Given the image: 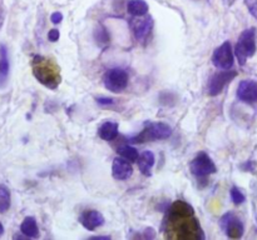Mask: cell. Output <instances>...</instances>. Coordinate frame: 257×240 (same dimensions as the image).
Returning a JSON list of instances; mask_svg holds the SVG:
<instances>
[{
	"instance_id": "obj_1",
	"label": "cell",
	"mask_w": 257,
	"mask_h": 240,
	"mask_svg": "<svg viewBox=\"0 0 257 240\" xmlns=\"http://www.w3.org/2000/svg\"><path fill=\"white\" fill-rule=\"evenodd\" d=\"M33 74L38 81H40L46 88L56 89L60 83L58 68L49 60L36 56L33 65Z\"/></svg>"
},
{
	"instance_id": "obj_2",
	"label": "cell",
	"mask_w": 257,
	"mask_h": 240,
	"mask_svg": "<svg viewBox=\"0 0 257 240\" xmlns=\"http://www.w3.org/2000/svg\"><path fill=\"white\" fill-rule=\"evenodd\" d=\"M257 31L256 28H250L242 31L238 41L234 46V55L238 60L240 65H244L247 59L254 55L257 49Z\"/></svg>"
},
{
	"instance_id": "obj_3",
	"label": "cell",
	"mask_w": 257,
	"mask_h": 240,
	"mask_svg": "<svg viewBox=\"0 0 257 240\" xmlns=\"http://www.w3.org/2000/svg\"><path fill=\"white\" fill-rule=\"evenodd\" d=\"M170 134H172V129L166 123H147L144 130L136 138H132V142L140 143L150 139L163 140L168 139Z\"/></svg>"
},
{
	"instance_id": "obj_4",
	"label": "cell",
	"mask_w": 257,
	"mask_h": 240,
	"mask_svg": "<svg viewBox=\"0 0 257 240\" xmlns=\"http://www.w3.org/2000/svg\"><path fill=\"white\" fill-rule=\"evenodd\" d=\"M104 86L112 93H120L128 85V74L122 68H112L103 75Z\"/></svg>"
},
{
	"instance_id": "obj_5",
	"label": "cell",
	"mask_w": 257,
	"mask_h": 240,
	"mask_svg": "<svg viewBox=\"0 0 257 240\" xmlns=\"http://www.w3.org/2000/svg\"><path fill=\"white\" fill-rule=\"evenodd\" d=\"M191 173L197 178H204L208 175L214 174L217 172V168L214 165V160L206 154V153H200L190 165Z\"/></svg>"
},
{
	"instance_id": "obj_6",
	"label": "cell",
	"mask_w": 257,
	"mask_h": 240,
	"mask_svg": "<svg viewBox=\"0 0 257 240\" xmlns=\"http://www.w3.org/2000/svg\"><path fill=\"white\" fill-rule=\"evenodd\" d=\"M237 76V71L234 70H221L218 73L214 74L210 79L208 86H207V93L210 96H217L222 93L224 86L231 83Z\"/></svg>"
},
{
	"instance_id": "obj_7",
	"label": "cell",
	"mask_w": 257,
	"mask_h": 240,
	"mask_svg": "<svg viewBox=\"0 0 257 240\" xmlns=\"http://www.w3.org/2000/svg\"><path fill=\"white\" fill-rule=\"evenodd\" d=\"M212 63L221 70H228L234 66V50L230 41H224L214 50L212 55Z\"/></svg>"
},
{
	"instance_id": "obj_8",
	"label": "cell",
	"mask_w": 257,
	"mask_h": 240,
	"mask_svg": "<svg viewBox=\"0 0 257 240\" xmlns=\"http://www.w3.org/2000/svg\"><path fill=\"white\" fill-rule=\"evenodd\" d=\"M221 228L224 230L226 235L231 239H240L244 235V224L241 220L232 213H227L220 220Z\"/></svg>"
},
{
	"instance_id": "obj_9",
	"label": "cell",
	"mask_w": 257,
	"mask_h": 240,
	"mask_svg": "<svg viewBox=\"0 0 257 240\" xmlns=\"http://www.w3.org/2000/svg\"><path fill=\"white\" fill-rule=\"evenodd\" d=\"M237 98L246 104L257 103V81L242 80L237 88Z\"/></svg>"
},
{
	"instance_id": "obj_10",
	"label": "cell",
	"mask_w": 257,
	"mask_h": 240,
	"mask_svg": "<svg viewBox=\"0 0 257 240\" xmlns=\"http://www.w3.org/2000/svg\"><path fill=\"white\" fill-rule=\"evenodd\" d=\"M133 168L124 158H116L112 165V175L117 180H127L132 177Z\"/></svg>"
},
{
	"instance_id": "obj_11",
	"label": "cell",
	"mask_w": 257,
	"mask_h": 240,
	"mask_svg": "<svg viewBox=\"0 0 257 240\" xmlns=\"http://www.w3.org/2000/svg\"><path fill=\"white\" fill-rule=\"evenodd\" d=\"M79 222L82 223V225L86 229L93 232V230H96L97 228L102 227L104 224V217L100 212H97V210H88V212L83 213L80 215Z\"/></svg>"
},
{
	"instance_id": "obj_12",
	"label": "cell",
	"mask_w": 257,
	"mask_h": 240,
	"mask_svg": "<svg viewBox=\"0 0 257 240\" xmlns=\"http://www.w3.org/2000/svg\"><path fill=\"white\" fill-rule=\"evenodd\" d=\"M154 154H153L152 152H150V150H146V152H143L142 154L138 157V169H140V172L142 173L144 177H150V174H152L150 170H152L153 165H154Z\"/></svg>"
},
{
	"instance_id": "obj_13",
	"label": "cell",
	"mask_w": 257,
	"mask_h": 240,
	"mask_svg": "<svg viewBox=\"0 0 257 240\" xmlns=\"http://www.w3.org/2000/svg\"><path fill=\"white\" fill-rule=\"evenodd\" d=\"M170 217H194V208L186 202L177 200L170 208Z\"/></svg>"
},
{
	"instance_id": "obj_14",
	"label": "cell",
	"mask_w": 257,
	"mask_h": 240,
	"mask_svg": "<svg viewBox=\"0 0 257 240\" xmlns=\"http://www.w3.org/2000/svg\"><path fill=\"white\" fill-rule=\"evenodd\" d=\"M98 134L106 142H112L118 137V124L114 122H106L100 127Z\"/></svg>"
},
{
	"instance_id": "obj_15",
	"label": "cell",
	"mask_w": 257,
	"mask_h": 240,
	"mask_svg": "<svg viewBox=\"0 0 257 240\" xmlns=\"http://www.w3.org/2000/svg\"><path fill=\"white\" fill-rule=\"evenodd\" d=\"M153 26V21L150 18H146L142 19V20L137 21L134 25V36L137 40H144L148 36V34L150 33Z\"/></svg>"
},
{
	"instance_id": "obj_16",
	"label": "cell",
	"mask_w": 257,
	"mask_h": 240,
	"mask_svg": "<svg viewBox=\"0 0 257 240\" xmlns=\"http://www.w3.org/2000/svg\"><path fill=\"white\" fill-rule=\"evenodd\" d=\"M20 232L23 233L24 237L26 238H38L39 229L36 218L26 217L20 225Z\"/></svg>"
},
{
	"instance_id": "obj_17",
	"label": "cell",
	"mask_w": 257,
	"mask_h": 240,
	"mask_svg": "<svg viewBox=\"0 0 257 240\" xmlns=\"http://www.w3.org/2000/svg\"><path fill=\"white\" fill-rule=\"evenodd\" d=\"M127 11L133 16H143L148 13V4L144 0H130Z\"/></svg>"
},
{
	"instance_id": "obj_18",
	"label": "cell",
	"mask_w": 257,
	"mask_h": 240,
	"mask_svg": "<svg viewBox=\"0 0 257 240\" xmlns=\"http://www.w3.org/2000/svg\"><path fill=\"white\" fill-rule=\"evenodd\" d=\"M0 81H4V79L8 76L9 73V58H8V51L4 45L0 46Z\"/></svg>"
},
{
	"instance_id": "obj_19",
	"label": "cell",
	"mask_w": 257,
	"mask_h": 240,
	"mask_svg": "<svg viewBox=\"0 0 257 240\" xmlns=\"http://www.w3.org/2000/svg\"><path fill=\"white\" fill-rule=\"evenodd\" d=\"M10 208V190L0 184V213H6Z\"/></svg>"
},
{
	"instance_id": "obj_20",
	"label": "cell",
	"mask_w": 257,
	"mask_h": 240,
	"mask_svg": "<svg viewBox=\"0 0 257 240\" xmlns=\"http://www.w3.org/2000/svg\"><path fill=\"white\" fill-rule=\"evenodd\" d=\"M118 154L120 155L122 158L127 159L128 162H136L138 159V152L136 148L130 147V145H122V147L118 148Z\"/></svg>"
},
{
	"instance_id": "obj_21",
	"label": "cell",
	"mask_w": 257,
	"mask_h": 240,
	"mask_svg": "<svg viewBox=\"0 0 257 240\" xmlns=\"http://www.w3.org/2000/svg\"><path fill=\"white\" fill-rule=\"evenodd\" d=\"M94 39L97 40L98 45L100 46H106L108 43H110V34H108L107 29L104 26L100 25L94 31Z\"/></svg>"
},
{
	"instance_id": "obj_22",
	"label": "cell",
	"mask_w": 257,
	"mask_h": 240,
	"mask_svg": "<svg viewBox=\"0 0 257 240\" xmlns=\"http://www.w3.org/2000/svg\"><path fill=\"white\" fill-rule=\"evenodd\" d=\"M230 194H231L232 202H234L236 205L242 204V203L244 202V199H246V198H244V193H242L241 190H240L238 188H236V187L232 188L231 192H230Z\"/></svg>"
},
{
	"instance_id": "obj_23",
	"label": "cell",
	"mask_w": 257,
	"mask_h": 240,
	"mask_svg": "<svg viewBox=\"0 0 257 240\" xmlns=\"http://www.w3.org/2000/svg\"><path fill=\"white\" fill-rule=\"evenodd\" d=\"M244 5L248 9L250 14L257 20V0H244Z\"/></svg>"
},
{
	"instance_id": "obj_24",
	"label": "cell",
	"mask_w": 257,
	"mask_h": 240,
	"mask_svg": "<svg viewBox=\"0 0 257 240\" xmlns=\"http://www.w3.org/2000/svg\"><path fill=\"white\" fill-rule=\"evenodd\" d=\"M97 103L102 106L113 105L114 104V99L107 98V96H100V98H97Z\"/></svg>"
},
{
	"instance_id": "obj_25",
	"label": "cell",
	"mask_w": 257,
	"mask_h": 240,
	"mask_svg": "<svg viewBox=\"0 0 257 240\" xmlns=\"http://www.w3.org/2000/svg\"><path fill=\"white\" fill-rule=\"evenodd\" d=\"M59 36H60V33H59V30H56V29H52L48 33V39L50 41H56L59 40Z\"/></svg>"
},
{
	"instance_id": "obj_26",
	"label": "cell",
	"mask_w": 257,
	"mask_h": 240,
	"mask_svg": "<svg viewBox=\"0 0 257 240\" xmlns=\"http://www.w3.org/2000/svg\"><path fill=\"white\" fill-rule=\"evenodd\" d=\"M50 20L53 24H59L62 20H63V15H62V13H59V11H56V13L52 14Z\"/></svg>"
},
{
	"instance_id": "obj_27",
	"label": "cell",
	"mask_w": 257,
	"mask_h": 240,
	"mask_svg": "<svg viewBox=\"0 0 257 240\" xmlns=\"http://www.w3.org/2000/svg\"><path fill=\"white\" fill-rule=\"evenodd\" d=\"M3 233H4V227H3V224L0 223V237L3 235Z\"/></svg>"
}]
</instances>
